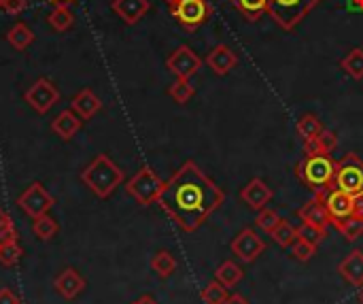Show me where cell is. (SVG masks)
<instances>
[{"instance_id": "cell-1", "label": "cell", "mask_w": 363, "mask_h": 304, "mask_svg": "<svg viewBox=\"0 0 363 304\" xmlns=\"http://www.w3.org/2000/svg\"><path fill=\"white\" fill-rule=\"evenodd\" d=\"M223 189L189 160L166 181L158 202L181 230L195 232L223 205Z\"/></svg>"}, {"instance_id": "cell-2", "label": "cell", "mask_w": 363, "mask_h": 304, "mask_svg": "<svg viewBox=\"0 0 363 304\" xmlns=\"http://www.w3.org/2000/svg\"><path fill=\"white\" fill-rule=\"evenodd\" d=\"M81 181L89 187L94 196L105 200L124 183V171L107 154H100L83 168Z\"/></svg>"}, {"instance_id": "cell-3", "label": "cell", "mask_w": 363, "mask_h": 304, "mask_svg": "<svg viewBox=\"0 0 363 304\" xmlns=\"http://www.w3.org/2000/svg\"><path fill=\"white\" fill-rule=\"evenodd\" d=\"M295 175L302 179V183L313 191L319 194L323 189L334 187L336 177V162L332 156H306L299 164Z\"/></svg>"}, {"instance_id": "cell-4", "label": "cell", "mask_w": 363, "mask_h": 304, "mask_svg": "<svg viewBox=\"0 0 363 304\" xmlns=\"http://www.w3.org/2000/svg\"><path fill=\"white\" fill-rule=\"evenodd\" d=\"M321 0H268V15L283 28L293 30Z\"/></svg>"}, {"instance_id": "cell-5", "label": "cell", "mask_w": 363, "mask_h": 304, "mask_svg": "<svg viewBox=\"0 0 363 304\" xmlns=\"http://www.w3.org/2000/svg\"><path fill=\"white\" fill-rule=\"evenodd\" d=\"M164 185H166V183H164L158 175H155L153 168L142 166V168L126 183V191L138 202V205L151 207V205H155V202L160 200Z\"/></svg>"}, {"instance_id": "cell-6", "label": "cell", "mask_w": 363, "mask_h": 304, "mask_svg": "<svg viewBox=\"0 0 363 304\" xmlns=\"http://www.w3.org/2000/svg\"><path fill=\"white\" fill-rule=\"evenodd\" d=\"M334 187H338L350 196L363 194V162L355 154H346V158L336 162Z\"/></svg>"}, {"instance_id": "cell-7", "label": "cell", "mask_w": 363, "mask_h": 304, "mask_svg": "<svg viewBox=\"0 0 363 304\" xmlns=\"http://www.w3.org/2000/svg\"><path fill=\"white\" fill-rule=\"evenodd\" d=\"M213 9L206 0H177L170 7V15L187 30H195L211 17Z\"/></svg>"}, {"instance_id": "cell-8", "label": "cell", "mask_w": 363, "mask_h": 304, "mask_svg": "<svg viewBox=\"0 0 363 304\" xmlns=\"http://www.w3.org/2000/svg\"><path fill=\"white\" fill-rule=\"evenodd\" d=\"M17 207L32 219L47 215L54 207V196H51L38 181H34L32 185H28L24 189V194L17 198Z\"/></svg>"}, {"instance_id": "cell-9", "label": "cell", "mask_w": 363, "mask_h": 304, "mask_svg": "<svg viewBox=\"0 0 363 304\" xmlns=\"http://www.w3.org/2000/svg\"><path fill=\"white\" fill-rule=\"evenodd\" d=\"M329 213V219L332 224L336 222H342L346 217H350L355 213V196L338 189V187H329V189H323L319 194H315Z\"/></svg>"}, {"instance_id": "cell-10", "label": "cell", "mask_w": 363, "mask_h": 304, "mask_svg": "<svg viewBox=\"0 0 363 304\" xmlns=\"http://www.w3.org/2000/svg\"><path fill=\"white\" fill-rule=\"evenodd\" d=\"M26 103L40 115H45L51 107H54L60 100V89L56 87V83H51L49 79H38L34 81L28 92H26Z\"/></svg>"}, {"instance_id": "cell-11", "label": "cell", "mask_w": 363, "mask_h": 304, "mask_svg": "<svg viewBox=\"0 0 363 304\" xmlns=\"http://www.w3.org/2000/svg\"><path fill=\"white\" fill-rule=\"evenodd\" d=\"M232 253L238 258V260H242L244 264H251V262H255L259 256H262V253L266 251V243H264V238L259 236L255 230H251V228H244L234 240H232Z\"/></svg>"}, {"instance_id": "cell-12", "label": "cell", "mask_w": 363, "mask_h": 304, "mask_svg": "<svg viewBox=\"0 0 363 304\" xmlns=\"http://www.w3.org/2000/svg\"><path fill=\"white\" fill-rule=\"evenodd\" d=\"M166 66H168V71H170L177 79H191V77L200 71L202 60L198 58V54L193 52L191 47L181 45V47H177L175 52L168 56Z\"/></svg>"}, {"instance_id": "cell-13", "label": "cell", "mask_w": 363, "mask_h": 304, "mask_svg": "<svg viewBox=\"0 0 363 304\" xmlns=\"http://www.w3.org/2000/svg\"><path fill=\"white\" fill-rule=\"evenodd\" d=\"M240 198L244 200V205L251 207L253 211H262L268 207V202L272 200V189L268 187V183L264 179H251L242 189H240Z\"/></svg>"}, {"instance_id": "cell-14", "label": "cell", "mask_w": 363, "mask_h": 304, "mask_svg": "<svg viewBox=\"0 0 363 304\" xmlns=\"http://www.w3.org/2000/svg\"><path fill=\"white\" fill-rule=\"evenodd\" d=\"M206 64L211 66V71H213L215 75H228L232 68H236L238 56H236V52H234L232 47H228V45H217V47L211 49L209 56H206Z\"/></svg>"}, {"instance_id": "cell-15", "label": "cell", "mask_w": 363, "mask_h": 304, "mask_svg": "<svg viewBox=\"0 0 363 304\" xmlns=\"http://www.w3.org/2000/svg\"><path fill=\"white\" fill-rule=\"evenodd\" d=\"M85 279L75 270V268H64L58 277H56V281H54V287H56V291L64 298V300H75L83 289H85Z\"/></svg>"}, {"instance_id": "cell-16", "label": "cell", "mask_w": 363, "mask_h": 304, "mask_svg": "<svg viewBox=\"0 0 363 304\" xmlns=\"http://www.w3.org/2000/svg\"><path fill=\"white\" fill-rule=\"evenodd\" d=\"M111 9L128 26H134V24H138L147 15V11L151 9V5H149V0H113Z\"/></svg>"}, {"instance_id": "cell-17", "label": "cell", "mask_w": 363, "mask_h": 304, "mask_svg": "<svg viewBox=\"0 0 363 304\" xmlns=\"http://www.w3.org/2000/svg\"><path fill=\"white\" fill-rule=\"evenodd\" d=\"M338 273L342 275V279L355 287L363 285V251L353 249L348 256L338 264Z\"/></svg>"}, {"instance_id": "cell-18", "label": "cell", "mask_w": 363, "mask_h": 304, "mask_svg": "<svg viewBox=\"0 0 363 304\" xmlns=\"http://www.w3.org/2000/svg\"><path fill=\"white\" fill-rule=\"evenodd\" d=\"M338 147V136L332 130H321L315 138L304 140V154L306 156H332Z\"/></svg>"}, {"instance_id": "cell-19", "label": "cell", "mask_w": 363, "mask_h": 304, "mask_svg": "<svg viewBox=\"0 0 363 304\" xmlns=\"http://www.w3.org/2000/svg\"><path fill=\"white\" fill-rule=\"evenodd\" d=\"M299 219L304 224H313V226L323 228V230H327V226L332 224L325 205H323V202L317 196H313V200H308L306 205L299 209Z\"/></svg>"}, {"instance_id": "cell-20", "label": "cell", "mask_w": 363, "mask_h": 304, "mask_svg": "<svg viewBox=\"0 0 363 304\" xmlns=\"http://www.w3.org/2000/svg\"><path fill=\"white\" fill-rule=\"evenodd\" d=\"M71 109H73L81 120H91V117L102 109V103H100V98H98L91 89H81V92L71 100Z\"/></svg>"}, {"instance_id": "cell-21", "label": "cell", "mask_w": 363, "mask_h": 304, "mask_svg": "<svg viewBox=\"0 0 363 304\" xmlns=\"http://www.w3.org/2000/svg\"><path fill=\"white\" fill-rule=\"evenodd\" d=\"M81 128V117L73 109H64L62 113L56 115V120L51 122V130H54L62 140H71Z\"/></svg>"}, {"instance_id": "cell-22", "label": "cell", "mask_w": 363, "mask_h": 304, "mask_svg": "<svg viewBox=\"0 0 363 304\" xmlns=\"http://www.w3.org/2000/svg\"><path fill=\"white\" fill-rule=\"evenodd\" d=\"M151 268H153V273L158 275V277L168 279L177 270V260H175V256H172L170 251L162 249V251H158L151 258Z\"/></svg>"}, {"instance_id": "cell-23", "label": "cell", "mask_w": 363, "mask_h": 304, "mask_svg": "<svg viewBox=\"0 0 363 304\" xmlns=\"http://www.w3.org/2000/svg\"><path fill=\"white\" fill-rule=\"evenodd\" d=\"M234 5L246 22H257L268 13V0H234Z\"/></svg>"}, {"instance_id": "cell-24", "label": "cell", "mask_w": 363, "mask_h": 304, "mask_svg": "<svg viewBox=\"0 0 363 304\" xmlns=\"http://www.w3.org/2000/svg\"><path fill=\"white\" fill-rule=\"evenodd\" d=\"M242 277H244L242 268H240L236 262H232V260H225V262L215 270V279H217L221 285H225L228 289H232L234 285H238V283L242 281Z\"/></svg>"}, {"instance_id": "cell-25", "label": "cell", "mask_w": 363, "mask_h": 304, "mask_svg": "<svg viewBox=\"0 0 363 304\" xmlns=\"http://www.w3.org/2000/svg\"><path fill=\"white\" fill-rule=\"evenodd\" d=\"M7 41L13 49L17 52H24L26 47H30L34 43V32L26 26V24H15L9 32H7Z\"/></svg>"}, {"instance_id": "cell-26", "label": "cell", "mask_w": 363, "mask_h": 304, "mask_svg": "<svg viewBox=\"0 0 363 304\" xmlns=\"http://www.w3.org/2000/svg\"><path fill=\"white\" fill-rule=\"evenodd\" d=\"M346 240H357L359 236H363V215H357V213H353L350 217H346V219H342V222H336V224H332Z\"/></svg>"}, {"instance_id": "cell-27", "label": "cell", "mask_w": 363, "mask_h": 304, "mask_svg": "<svg viewBox=\"0 0 363 304\" xmlns=\"http://www.w3.org/2000/svg\"><path fill=\"white\" fill-rule=\"evenodd\" d=\"M47 22H49V26L54 28L56 32H66V30L73 28V24H75V15H73V11H71L68 7L58 5V7H54V11L49 13Z\"/></svg>"}, {"instance_id": "cell-28", "label": "cell", "mask_w": 363, "mask_h": 304, "mask_svg": "<svg viewBox=\"0 0 363 304\" xmlns=\"http://www.w3.org/2000/svg\"><path fill=\"white\" fill-rule=\"evenodd\" d=\"M342 71L353 79H363V49H350V52L340 62Z\"/></svg>"}, {"instance_id": "cell-29", "label": "cell", "mask_w": 363, "mask_h": 304, "mask_svg": "<svg viewBox=\"0 0 363 304\" xmlns=\"http://www.w3.org/2000/svg\"><path fill=\"white\" fill-rule=\"evenodd\" d=\"M295 130H297V134H299L304 140H308V138H315V136L323 130V124H321V120H319L317 115L306 113V115H302V117L297 120Z\"/></svg>"}, {"instance_id": "cell-30", "label": "cell", "mask_w": 363, "mask_h": 304, "mask_svg": "<svg viewBox=\"0 0 363 304\" xmlns=\"http://www.w3.org/2000/svg\"><path fill=\"white\" fill-rule=\"evenodd\" d=\"M32 232L36 234L38 240H51V238L58 234V222L54 217H49V213L47 215H40V217L34 219Z\"/></svg>"}, {"instance_id": "cell-31", "label": "cell", "mask_w": 363, "mask_h": 304, "mask_svg": "<svg viewBox=\"0 0 363 304\" xmlns=\"http://www.w3.org/2000/svg\"><path fill=\"white\" fill-rule=\"evenodd\" d=\"M193 94H195V89H193V85L189 83V79H177V81L168 87V96L175 100L177 105L189 103V100L193 98Z\"/></svg>"}, {"instance_id": "cell-32", "label": "cell", "mask_w": 363, "mask_h": 304, "mask_svg": "<svg viewBox=\"0 0 363 304\" xmlns=\"http://www.w3.org/2000/svg\"><path fill=\"white\" fill-rule=\"evenodd\" d=\"M204 304H223L228 300V287L221 285L219 281H211L200 294Z\"/></svg>"}, {"instance_id": "cell-33", "label": "cell", "mask_w": 363, "mask_h": 304, "mask_svg": "<svg viewBox=\"0 0 363 304\" xmlns=\"http://www.w3.org/2000/svg\"><path fill=\"white\" fill-rule=\"evenodd\" d=\"M272 238H274V243L279 245V247H283V249H287V247H291L295 240H297V228H293L289 222H285V219H281V224H279V228L270 234Z\"/></svg>"}, {"instance_id": "cell-34", "label": "cell", "mask_w": 363, "mask_h": 304, "mask_svg": "<svg viewBox=\"0 0 363 304\" xmlns=\"http://www.w3.org/2000/svg\"><path fill=\"white\" fill-rule=\"evenodd\" d=\"M279 224H281V217H279V213L276 211H272V209H262V211H257V219H255V226L257 228H262L264 232H268V234H272L276 228H279Z\"/></svg>"}, {"instance_id": "cell-35", "label": "cell", "mask_w": 363, "mask_h": 304, "mask_svg": "<svg viewBox=\"0 0 363 304\" xmlns=\"http://www.w3.org/2000/svg\"><path fill=\"white\" fill-rule=\"evenodd\" d=\"M24 256V251L17 243H9V245H0V264L3 266H15Z\"/></svg>"}, {"instance_id": "cell-36", "label": "cell", "mask_w": 363, "mask_h": 304, "mask_svg": "<svg viewBox=\"0 0 363 304\" xmlns=\"http://www.w3.org/2000/svg\"><path fill=\"white\" fill-rule=\"evenodd\" d=\"M291 256H293L295 260H299V262H308L313 256H317V245L297 238V240L291 245Z\"/></svg>"}, {"instance_id": "cell-37", "label": "cell", "mask_w": 363, "mask_h": 304, "mask_svg": "<svg viewBox=\"0 0 363 304\" xmlns=\"http://www.w3.org/2000/svg\"><path fill=\"white\" fill-rule=\"evenodd\" d=\"M297 238L302 240H308V243H313V245H319L323 238H325V230L323 228H317L313 224H304L297 228Z\"/></svg>"}, {"instance_id": "cell-38", "label": "cell", "mask_w": 363, "mask_h": 304, "mask_svg": "<svg viewBox=\"0 0 363 304\" xmlns=\"http://www.w3.org/2000/svg\"><path fill=\"white\" fill-rule=\"evenodd\" d=\"M9 243H17V230H15L13 222H7L5 226H0V245H9Z\"/></svg>"}, {"instance_id": "cell-39", "label": "cell", "mask_w": 363, "mask_h": 304, "mask_svg": "<svg viewBox=\"0 0 363 304\" xmlns=\"http://www.w3.org/2000/svg\"><path fill=\"white\" fill-rule=\"evenodd\" d=\"M28 7V0H3V9L9 15H20Z\"/></svg>"}, {"instance_id": "cell-40", "label": "cell", "mask_w": 363, "mask_h": 304, "mask_svg": "<svg viewBox=\"0 0 363 304\" xmlns=\"http://www.w3.org/2000/svg\"><path fill=\"white\" fill-rule=\"evenodd\" d=\"M0 304H20V300H17V296L11 289L3 287V289H0Z\"/></svg>"}, {"instance_id": "cell-41", "label": "cell", "mask_w": 363, "mask_h": 304, "mask_svg": "<svg viewBox=\"0 0 363 304\" xmlns=\"http://www.w3.org/2000/svg\"><path fill=\"white\" fill-rule=\"evenodd\" d=\"M223 304H249V300L240 294H232V296H228V300Z\"/></svg>"}, {"instance_id": "cell-42", "label": "cell", "mask_w": 363, "mask_h": 304, "mask_svg": "<svg viewBox=\"0 0 363 304\" xmlns=\"http://www.w3.org/2000/svg\"><path fill=\"white\" fill-rule=\"evenodd\" d=\"M355 213L357 215H363V194L361 196H355Z\"/></svg>"}, {"instance_id": "cell-43", "label": "cell", "mask_w": 363, "mask_h": 304, "mask_svg": "<svg viewBox=\"0 0 363 304\" xmlns=\"http://www.w3.org/2000/svg\"><path fill=\"white\" fill-rule=\"evenodd\" d=\"M348 7L353 11H363V0H348Z\"/></svg>"}, {"instance_id": "cell-44", "label": "cell", "mask_w": 363, "mask_h": 304, "mask_svg": "<svg viewBox=\"0 0 363 304\" xmlns=\"http://www.w3.org/2000/svg\"><path fill=\"white\" fill-rule=\"evenodd\" d=\"M132 304H158V302H155L151 296H140V298H138L136 302H132Z\"/></svg>"}, {"instance_id": "cell-45", "label": "cell", "mask_w": 363, "mask_h": 304, "mask_svg": "<svg viewBox=\"0 0 363 304\" xmlns=\"http://www.w3.org/2000/svg\"><path fill=\"white\" fill-rule=\"evenodd\" d=\"M7 222H11V217H9V213H7L5 209H0V226H5Z\"/></svg>"}, {"instance_id": "cell-46", "label": "cell", "mask_w": 363, "mask_h": 304, "mask_svg": "<svg viewBox=\"0 0 363 304\" xmlns=\"http://www.w3.org/2000/svg\"><path fill=\"white\" fill-rule=\"evenodd\" d=\"M49 3H54L56 7H58V5H64V7H68L71 3H75V0H49Z\"/></svg>"}, {"instance_id": "cell-47", "label": "cell", "mask_w": 363, "mask_h": 304, "mask_svg": "<svg viewBox=\"0 0 363 304\" xmlns=\"http://www.w3.org/2000/svg\"><path fill=\"white\" fill-rule=\"evenodd\" d=\"M164 3H166V5H168V7H172V5H175V3H177V0H164Z\"/></svg>"}, {"instance_id": "cell-48", "label": "cell", "mask_w": 363, "mask_h": 304, "mask_svg": "<svg viewBox=\"0 0 363 304\" xmlns=\"http://www.w3.org/2000/svg\"><path fill=\"white\" fill-rule=\"evenodd\" d=\"M359 300L363 302V285H361V291H359Z\"/></svg>"}, {"instance_id": "cell-49", "label": "cell", "mask_w": 363, "mask_h": 304, "mask_svg": "<svg viewBox=\"0 0 363 304\" xmlns=\"http://www.w3.org/2000/svg\"><path fill=\"white\" fill-rule=\"evenodd\" d=\"M0 9H3V0H0Z\"/></svg>"}]
</instances>
